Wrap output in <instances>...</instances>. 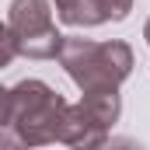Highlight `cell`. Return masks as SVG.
<instances>
[{
	"mask_svg": "<svg viewBox=\"0 0 150 150\" xmlns=\"http://www.w3.org/2000/svg\"><path fill=\"white\" fill-rule=\"evenodd\" d=\"M56 14H59V21L77 25V28H91V25L108 21L98 0H56Z\"/></svg>",
	"mask_w": 150,
	"mask_h": 150,
	"instance_id": "4",
	"label": "cell"
},
{
	"mask_svg": "<svg viewBox=\"0 0 150 150\" xmlns=\"http://www.w3.org/2000/svg\"><path fill=\"white\" fill-rule=\"evenodd\" d=\"M59 63L80 91H119V84L133 70V49L126 42L67 38L59 49Z\"/></svg>",
	"mask_w": 150,
	"mask_h": 150,
	"instance_id": "2",
	"label": "cell"
},
{
	"mask_svg": "<svg viewBox=\"0 0 150 150\" xmlns=\"http://www.w3.org/2000/svg\"><path fill=\"white\" fill-rule=\"evenodd\" d=\"M7 38L18 45V52L32 59H52L59 56L67 38L56 32L49 0H14L7 14Z\"/></svg>",
	"mask_w": 150,
	"mask_h": 150,
	"instance_id": "3",
	"label": "cell"
},
{
	"mask_svg": "<svg viewBox=\"0 0 150 150\" xmlns=\"http://www.w3.org/2000/svg\"><path fill=\"white\" fill-rule=\"evenodd\" d=\"M143 35H147V42H150V21H147V28H143Z\"/></svg>",
	"mask_w": 150,
	"mask_h": 150,
	"instance_id": "6",
	"label": "cell"
},
{
	"mask_svg": "<svg viewBox=\"0 0 150 150\" xmlns=\"http://www.w3.org/2000/svg\"><path fill=\"white\" fill-rule=\"evenodd\" d=\"M67 101L42 80H21L4 91V143H56Z\"/></svg>",
	"mask_w": 150,
	"mask_h": 150,
	"instance_id": "1",
	"label": "cell"
},
{
	"mask_svg": "<svg viewBox=\"0 0 150 150\" xmlns=\"http://www.w3.org/2000/svg\"><path fill=\"white\" fill-rule=\"evenodd\" d=\"M98 4H101V11H105L108 21H122L133 11V0H98Z\"/></svg>",
	"mask_w": 150,
	"mask_h": 150,
	"instance_id": "5",
	"label": "cell"
}]
</instances>
